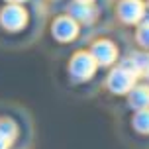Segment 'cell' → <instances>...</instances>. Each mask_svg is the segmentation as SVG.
Instances as JSON below:
<instances>
[{
    "instance_id": "2",
    "label": "cell",
    "mask_w": 149,
    "mask_h": 149,
    "mask_svg": "<svg viewBox=\"0 0 149 149\" xmlns=\"http://www.w3.org/2000/svg\"><path fill=\"white\" fill-rule=\"evenodd\" d=\"M69 71L77 81H86L90 79L94 71H96V63L90 57V53H77L73 59H71V65H69Z\"/></svg>"
},
{
    "instance_id": "9",
    "label": "cell",
    "mask_w": 149,
    "mask_h": 149,
    "mask_svg": "<svg viewBox=\"0 0 149 149\" xmlns=\"http://www.w3.org/2000/svg\"><path fill=\"white\" fill-rule=\"evenodd\" d=\"M71 18L74 22H92L96 18V10L90 6V4H84V2H74L71 6Z\"/></svg>"
},
{
    "instance_id": "13",
    "label": "cell",
    "mask_w": 149,
    "mask_h": 149,
    "mask_svg": "<svg viewBox=\"0 0 149 149\" xmlns=\"http://www.w3.org/2000/svg\"><path fill=\"white\" fill-rule=\"evenodd\" d=\"M10 2H14V4H18V2H24V0H10Z\"/></svg>"
},
{
    "instance_id": "8",
    "label": "cell",
    "mask_w": 149,
    "mask_h": 149,
    "mask_svg": "<svg viewBox=\"0 0 149 149\" xmlns=\"http://www.w3.org/2000/svg\"><path fill=\"white\" fill-rule=\"evenodd\" d=\"M130 106L135 110H145L149 108V86H134L130 90Z\"/></svg>"
},
{
    "instance_id": "6",
    "label": "cell",
    "mask_w": 149,
    "mask_h": 149,
    "mask_svg": "<svg viewBox=\"0 0 149 149\" xmlns=\"http://www.w3.org/2000/svg\"><path fill=\"white\" fill-rule=\"evenodd\" d=\"M77 31H79V26L69 16L57 18L55 24H53V36H55V39H59V41H71L77 36Z\"/></svg>"
},
{
    "instance_id": "1",
    "label": "cell",
    "mask_w": 149,
    "mask_h": 149,
    "mask_svg": "<svg viewBox=\"0 0 149 149\" xmlns=\"http://www.w3.org/2000/svg\"><path fill=\"white\" fill-rule=\"evenodd\" d=\"M135 77L137 74L134 71H130L127 67L120 65L118 69H114L110 74H108V88L116 94H126L134 88L135 84Z\"/></svg>"
},
{
    "instance_id": "7",
    "label": "cell",
    "mask_w": 149,
    "mask_h": 149,
    "mask_svg": "<svg viewBox=\"0 0 149 149\" xmlns=\"http://www.w3.org/2000/svg\"><path fill=\"white\" fill-rule=\"evenodd\" d=\"M122 65L134 71L135 74H149V53H135Z\"/></svg>"
},
{
    "instance_id": "4",
    "label": "cell",
    "mask_w": 149,
    "mask_h": 149,
    "mask_svg": "<svg viewBox=\"0 0 149 149\" xmlns=\"http://www.w3.org/2000/svg\"><path fill=\"white\" fill-rule=\"evenodd\" d=\"M90 57L94 59L96 65H110L116 61L118 57V49H116V45L108 41V39H100L96 43L92 45V49H90Z\"/></svg>"
},
{
    "instance_id": "11",
    "label": "cell",
    "mask_w": 149,
    "mask_h": 149,
    "mask_svg": "<svg viewBox=\"0 0 149 149\" xmlns=\"http://www.w3.org/2000/svg\"><path fill=\"white\" fill-rule=\"evenodd\" d=\"M135 37H137V41H139V45L141 47H145V49H149V24L143 22L139 28H137V33H135Z\"/></svg>"
},
{
    "instance_id": "3",
    "label": "cell",
    "mask_w": 149,
    "mask_h": 149,
    "mask_svg": "<svg viewBox=\"0 0 149 149\" xmlns=\"http://www.w3.org/2000/svg\"><path fill=\"white\" fill-rule=\"evenodd\" d=\"M145 4L141 0H120L118 4V16L126 24H137L143 18Z\"/></svg>"
},
{
    "instance_id": "5",
    "label": "cell",
    "mask_w": 149,
    "mask_h": 149,
    "mask_svg": "<svg viewBox=\"0 0 149 149\" xmlns=\"http://www.w3.org/2000/svg\"><path fill=\"white\" fill-rule=\"evenodd\" d=\"M28 20V16H26V10L22 6H18V4H12V6H6L2 10V14H0V22L2 26L6 28V30H22L24 24Z\"/></svg>"
},
{
    "instance_id": "10",
    "label": "cell",
    "mask_w": 149,
    "mask_h": 149,
    "mask_svg": "<svg viewBox=\"0 0 149 149\" xmlns=\"http://www.w3.org/2000/svg\"><path fill=\"white\" fill-rule=\"evenodd\" d=\"M134 127L139 134H149V108L137 110V114L134 118Z\"/></svg>"
},
{
    "instance_id": "12",
    "label": "cell",
    "mask_w": 149,
    "mask_h": 149,
    "mask_svg": "<svg viewBox=\"0 0 149 149\" xmlns=\"http://www.w3.org/2000/svg\"><path fill=\"white\" fill-rule=\"evenodd\" d=\"M77 2H84V4H90L92 0H77Z\"/></svg>"
}]
</instances>
